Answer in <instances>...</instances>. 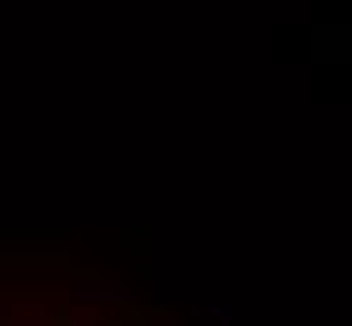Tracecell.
<instances>
[{"mask_svg":"<svg viewBox=\"0 0 352 326\" xmlns=\"http://www.w3.org/2000/svg\"><path fill=\"white\" fill-rule=\"evenodd\" d=\"M76 301H111V306H121L126 301V291L121 286H111V281H81V286H76Z\"/></svg>","mask_w":352,"mask_h":326,"instance_id":"cell-1","label":"cell"},{"mask_svg":"<svg viewBox=\"0 0 352 326\" xmlns=\"http://www.w3.org/2000/svg\"><path fill=\"white\" fill-rule=\"evenodd\" d=\"M201 321H206V326H232L236 316H232V306L217 301V306H201Z\"/></svg>","mask_w":352,"mask_h":326,"instance_id":"cell-2","label":"cell"},{"mask_svg":"<svg viewBox=\"0 0 352 326\" xmlns=\"http://www.w3.org/2000/svg\"><path fill=\"white\" fill-rule=\"evenodd\" d=\"M66 326H96V316H71Z\"/></svg>","mask_w":352,"mask_h":326,"instance_id":"cell-3","label":"cell"}]
</instances>
